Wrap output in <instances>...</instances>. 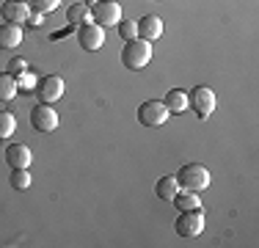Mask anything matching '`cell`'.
Listing matches in <instances>:
<instances>
[{"mask_svg": "<svg viewBox=\"0 0 259 248\" xmlns=\"http://www.w3.org/2000/svg\"><path fill=\"white\" fill-rule=\"evenodd\" d=\"M177 182H180L182 190H196V193H201V190L209 188V182H212V177H209V169L201 163H185L180 171H177Z\"/></svg>", "mask_w": 259, "mask_h": 248, "instance_id": "6da1fadb", "label": "cell"}, {"mask_svg": "<svg viewBox=\"0 0 259 248\" xmlns=\"http://www.w3.org/2000/svg\"><path fill=\"white\" fill-rule=\"evenodd\" d=\"M152 55H155L152 42L130 39L127 45H124V50H121V64H124L127 69H144V66H149Z\"/></svg>", "mask_w": 259, "mask_h": 248, "instance_id": "7a4b0ae2", "label": "cell"}, {"mask_svg": "<svg viewBox=\"0 0 259 248\" xmlns=\"http://www.w3.org/2000/svg\"><path fill=\"white\" fill-rule=\"evenodd\" d=\"M174 232L180 234V237H199L201 232H204V213L199 210H182L180 215H177L174 221Z\"/></svg>", "mask_w": 259, "mask_h": 248, "instance_id": "3957f363", "label": "cell"}, {"mask_svg": "<svg viewBox=\"0 0 259 248\" xmlns=\"http://www.w3.org/2000/svg\"><path fill=\"white\" fill-rule=\"evenodd\" d=\"M188 105L193 108V113L199 116V119H209V113H212L215 105H218V97H215V91L209 89V86H196L188 94Z\"/></svg>", "mask_w": 259, "mask_h": 248, "instance_id": "277c9868", "label": "cell"}, {"mask_svg": "<svg viewBox=\"0 0 259 248\" xmlns=\"http://www.w3.org/2000/svg\"><path fill=\"white\" fill-rule=\"evenodd\" d=\"M168 108H165L160 99H146V102L138 105V121L144 124V127H163L165 121H168Z\"/></svg>", "mask_w": 259, "mask_h": 248, "instance_id": "5b68a950", "label": "cell"}, {"mask_svg": "<svg viewBox=\"0 0 259 248\" xmlns=\"http://www.w3.org/2000/svg\"><path fill=\"white\" fill-rule=\"evenodd\" d=\"M58 110L53 108V105H45L39 102L33 110H30V127L36 130V133H55L58 130Z\"/></svg>", "mask_w": 259, "mask_h": 248, "instance_id": "8992f818", "label": "cell"}, {"mask_svg": "<svg viewBox=\"0 0 259 248\" xmlns=\"http://www.w3.org/2000/svg\"><path fill=\"white\" fill-rule=\"evenodd\" d=\"M64 89L66 86H64V77H61V74H45V77L36 83V97H39V102L53 105L64 97Z\"/></svg>", "mask_w": 259, "mask_h": 248, "instance_id": "52a82bcc", "label": "cell"}, {"mask_svg": "<svg viewBox=\"0 0 259 248\" xmlns=\"http://www.w3.org/2000/svg\"><path fill=\"white\" fill-rule=\"evenodd\" d=\"M91 22L102 25V28L119 25L121 22V6L116 3V0H97V3L91 6Z\"/></svg>", "mask_w": 259, "mask_h": 248, "instance_id": "ba28073f", "label": "cell"}, {"mask_svg": "<svg viewBox=\"0 0 259 248\" xmlns=\"http://www.w3.org/2000/svg\"><path fill=\"white\" fill-rule=\"evenodd\" d=\"M77 42L85 53H97L102 45H105V28L97 22H85L77 28Z\"/></svg>", "mask_w": 259, "mask_h": 248, "instance_id": "9c48e42d", "label": "cell"}, {"mask_svg": "<svg viewBox=\"0 0 259 248\" xmlns=\"http://www.w3.org/2000/svg\"><path fill=\"white\" fill-rule=\"evenodd\" d=\"M0 17H3V22L20 25V22H28L30 9H28L25 0H6V3L0 6Z\"/></svg>", "mask_w": 259, "mask_h": 248, "instance_id": "30bf717a", "label": "cell"}, {"mask_svg": "<svg viewBox=\"0 0 259 248\" xmlns=\"http://www.w3.org/2000/svg\"><path fill=\"white\" fill-rule=\"evenodd\" d=\"M163 36V20L155 14H146V17H141L138 20V39H144V42H155Z\"/></svg>", "mask_w": 259, "mask_h": 248, "instance_id": "8fae6325", "label": "cell"}, {"mask_svg": "<svg viewBox=\"0 0 259 248\" xmlns=\"http://www.w3.org/2000/svg\"><path fill=\"white\" fill-rule=\"evenodd\" d=\"M30 160H33V154H30V149L25 144H11L6 146V163L11 166V169H28Z\"/></svg>", "mask_w": 259, "mask_h": 248, "instance_id": "7c38bea8", "label": "cell"}, {"mask_svg": "<svg viewBox=\"0 0 259 248\" xmlns=\"http://www.w3.org/2000/svg\"><path fill=\"white\" fill-rule=\"evenodd\" d=\"M177 193H180V182H177V174H165L155 182V196L163 198V201H171Z\"/></svg>", "mask_w": 259, "mask_h": 248, "instance_id": "4fadbf2b", "label": "cell"}, {"mask_svg": "<svg viewBox=\"0 0 259 248\" xmlns=\"http://www.w3.org/2000/svg\"><path fill=\"white\" fill-rule=\"evenodd\" d=\"M20 45H22V28H20V25H11V22L0 25V47H3V50H14Z\"/></svg>", "mask_w": 259, "mask_h": 248, "instance_id": "5bb4252c", "label": "cell"}, {"mask_svg": "<svg viewBox=\"0 0 259 248\" xmlns=\"http://www.w3.org/2000/svg\"><path fill=\"white\" fill-rule=\"evenodd\" d=\"M66 22L75 25V28L91 22V6L89 3H72L69 9H66Z\"/></svg>", "mask_w": 259, "mask_h": 248, "instance_id": "9a60e30c", "label": "cell"}, {"mask_svg": "<svg viewBox=\"0 0 259 248\" xmlns=\"http://www.w3.org/2000/svg\"><path fill=\"white\" fill-rule=\"evenodd\" d=\"M20 91V83L11 72H0V102H11Z\"/></svg>", "mask_w": 259, "mask_h": 248, "instance_id": "2e32d148", "label": "cell"}, {"mask_svg": "<svg viewBox=\"0 0 259 248\" xmlns=\"http://www.w3.org/2000/svg\"><path fill=\"white\" fill-rule=\"evenodd\" d=\"M163 105L168 108V113H182V110H188V94L185 91H180V89H171L168 94H165V99H163Z\"/></svg>", "mask_w": 259, "mask_h": 248, "instance_id": "e0dca14e", "label": "cell"}, {"mask_svg": "<svg viewBox=\"0 0 259 248\" xmlns=\"http://www.w3.org/2000/svg\"><path fill=\"white\" fill-rule=\"evenodd\" d=\"M171 201L177 204V210H199L201 207V198H199V193H196V190H182L180 188V193H177L174 198H171Z\"/></svg>", "mask_w": 259, "mask_h": 248, "instance_id": "ac0fdd59", "label": "cell"}, {"mask_svg": "<svg viewBox=\"0 0 259 248\" xmlns=\"http://www.w3.org/2000/svg\"><path fill=\"white\" fill-rule=\"evenodd\" d=\"M9 182H11V188H14V190H28L30 188V171L28 169H11Z\"/></svg>", "mask_w": 259, "mask_h": 248, "instance_id": "d6986e66", "label": "cell"}, {"mask_svg": "<svg viewBox=\"0 0 259 248\" xmlns=\"http://www.w3.org/2000/svg\"><path fill=\"white\" fill-rule=\"evenodd\" d=\"M14 130H17L14 113H11V110H0V138H9Z\"/></svg>", "mask_w": 259, "mask_h": 248, "instance_id": "ffe728a7", "label": "cell"}, {"mask_svg": "<svg viewBox=\"0 0 259 248\" xmlns=\"http://www.w3.org/2000/svg\"><path fill=\"white\" fill-rule=\"evenodd\" d=\"M61 6V0H28V9L30 11H39V14H50Z\"/></svg>", "mask_w": 259, "mask_h": 248, "instance_id": "44dd1931", "label": "cell"}, {"mask_svg": "<svg viewBox=\"0 0 259 248\" xmlns=\"http://www.w3.org/2000/svg\"><path fill=\"white\" fill-rule=\"evenodd\" d=\"M119 36H121L124 42L138 39V22H133V20H121V22H119Z\"/></svg>", "mask_w": 259, "mask_h": 248, "instance_id": "7402d4cb", "label": "cell"}, {"mask_svg": "<svg viewBox=\"0 0 259 248\" xmlns=\"http://www.w3.org/2000/svg\"><path fill=\"white\" fill-rule=\"evenodd\" d=\"M9 72H11V74H25V72H28V64H25L22 58H14V61L9 64Z\"/></svg>", "mask_w": 259, "mask_h": 248, "instance_id": "603a6c76", "label": "cell"}, {"mask_svg": "<svg viewBox=\"0 0 259 248\" xmlns=\"http://www.w3.org/2000/svg\"><path fill=\"white\" fill-rule=\"evenodd\" d=\"M41 22H45V14H39V11H30V17H28V25H30V28H41Z\"/></svg>", "mask_w": 259, "mask_h": 248, "instance_id": "cb8c5ba5", "label": "cell"}]
</instances>
